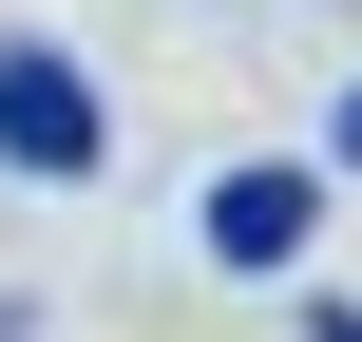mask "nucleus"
<instances>
[{
  "label": "nucleus",
  "mask_w": 362,
  "mask_h": 342,
  "mask_svg": "<svg viewBox=\"0 0 362 342\" xmlns=\"http://www.w3.org/2000/svg\"><path fill=\"white\" fill-rule=\"evenodd\" d=\"M325 228V171L305 152H248V171H210V267H286Z\"/></svg>",
  "instance_id": "nucleus-2"
},
{
  "label": "nucleus",
  "mask_w": 362,
  "mask_h": 342,
  "mask_svg": "<svg viewBox=\"0 0 362 342\" xmlns=\"http://www.w3.org/2000/svg\"><path fill=\"white\" fill-rule=\"evenodd\" d=\"M325 152H344V171H362V76H344V114H325Z\"/></svg>",
  "instance_id": "nucleus-3"
},
{
  "label": "nucleus",
  "mask_w": 362,
  "mask_h": 342,
  "mask_svg": "<svg viewBox=\"0 0 362 342\" xmlns=\"http://www.w3.org/2000/svg\"><path fill=\"white\" fill-rule=\"evenodd\" d=\"M305 342H362V305H305Z\"/></svg>",
  "instance_id": "nucleus-4"
},
{
  "label": "nucleus",
  "mask_w": 362,
  "mask_h": 342,
  "mask_svg": "<svg viewBox=\"0 0 362 342\" xmlns=\"http://www.w3.org/2000/svg\"><path fill=\"white\" fill-rule=\"evenodd\" d=\"M95 152H115V95H95L57 38H0V171H19V190H76Z\"/></svg>",
  "instance_id": "nucleus-1"
}]
</instances>
